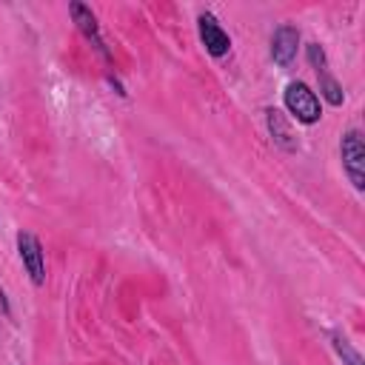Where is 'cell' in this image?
I'll return each instance as SVG.
<instances>
[{
    "label": "cell",
    "mask_w": 365,
    "mask_h": 365,
    "mask_svg": "<svg viewBox=\"0 0 365 365\" xmlns=\"http://www.w3.org/2000/svg\"><path fill=\"white\" fill-rule=\"evenodd\" d=\"M200 37H202V43H205V48L214 54V57H220V54H225L228 51V34L220 29V23L211 17V14H202L200 17Z\"/></svg>",
    "instance_id": "cell-4"
},
{
    "label": "cell",
    "mask_w": 365,
    "mask_h": 365,
    "mask_svg": "<svg viewBox=\"0 0 365 365\" xmlns=\"http://www.w3.org/2000/svg\"><path fill=\"white\" fill-rule=\"evenodd\" d=\"M336 348H339V354H345V356L351 359V365H362V362H359V356L348 348V342H345V339H336Z\"/></svg>",
    "instance_id": "cell-8"
},
{
    "label": "cell",
    "mask_w": 365,
    "mask_h": 365,
    "mask_svg": "<svg viewBox=\"0 0 365 365\" xmlns=\"http://www.w3.org/2000/svg\"><path fill=\"white\" fill-rule=\"evenodd\" d=\"M297 43H299V34L294 26H279L274 31V43H271V51H274V60L279 66H288L297 54Z\"/></svg>",
    "instance_id": "cell-5"
},
{
    "label": "cell",
    "mask_w": 365,
    "mask_h": 365,
    "mask_svg": "<svg viewBox=\"0 0 365 365\" xmlns=\"http://www.w3.org/2000/svg\"><path fill=\"white\" fill-rule=\"evenodd\" d=\"M308 54H311V60L319 66V68H317V74H319V80H322V91H325L328 103L339 106V103H342V88H339V86L331 80V74H328V68H325V57H322V48H319V46H311V48H308Z\"/></svg>",
    "instance_id": "cell-6"
},
{
    "label": "cell",
    "mask_w": 365,
    "mask_h": 365,
    "mask_svg": "<svg viewBox=\"0 0 365 365\" xmlns=\"http://www.w3.org/2000/svg\"><path fill=\"white\" fill-rule=\"evenodd\" d=\"M17 245H20V257L31 274V282L40 285L43 282V251H40V242L31 237V234H20L17 237Z\"/></svg>",
    "instance_id": "cell-3"
},
{
    "label": "cell",
    "mask_w": 365,
    "mask_h": 365,
    "mask_svg": "<svg viewBox=\"0 0 365 365\" xmlns=\"http://www.w3.org/2000/svg\"><path fill=\"white\" fill-rule=\"evenodd\" d=\"M285 106L299 123H317L319 120V100L305 83H291L285 88Z\"/></svg>",
    "instance_id": "cell-1"
},
{
    "label": "cell",
    "mask_w": 365,
    "mask_h": 365,
    "mask_svg": "<svg viewBox=\"0 0 365 365\" xmlns=\"http://www.w3.org/2000/svg\"><path fill=\"white\" fill-rule=\"evenodd\" d=\"M71 14L77 17V23H80V26H83L88 34H94V17H91V14H88V11H86L80 3H74V6H71Z\"/></svg>",
    "instance_id": "cell-7"
},
{
    "label": "cell",
    "mask_w": 365,
    "mask_h": 365,
    "mask_svg": "<svg viewBox=\"0 0 365 365\" xmlns=\"http://www.w3.org/2000/svg\"><path fill=\"white\" fill-rule=\"evenodd\" d=\"M342 163H345V171L351 177V182L356 188L365 185V174H362V165H365V145H362V137L359 131H348L342 137Z\"/></svg>",
    "instance_id": "cell-2"
}]
</instances>
